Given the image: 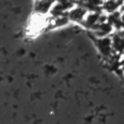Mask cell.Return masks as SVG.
<instances>
[{
  "label": "cell",
  "mask_w": 124,
  "mask_h": 124,
  "mask_svg": "<svg viewBox=\"0 0 124 124\" xmlns=\"http://www.w3.org/2000/svg\"><path fill=\"white\" fill-rule=\"evenodd\" d=\"M97 47H98L99 51L101 52V54L105 57L110 58L111 54H113L111 38H108V37H100V38H98L97 39Z\"/></svg>",
  "instance_id": "6da1fadb"
},
{
  "label": "cell",
  "mask_w": 124,
  "mask_h": 124,
  "mask_svg": "<svg viewBox=\"0 0 124 124\" xmlns=\"http://www.w3.org/2000/svg\"><path fill=\"white\" fill-rule=\"evenodd\" d=\"M123 6V2L122 1H107L103 3L102 9H103V12L108 13V14H112V13L116 12L119 9H121V7Z\"/></svg>",
  "instance_id": "7a4b0ae2"
},
{
  "label": "cell",
  "mask_w": 124,
  "mask_h": 124,
  "mask_svg": "<svg viewBox=\"0 0 124 124\" xmlns=\"http://www.w3.org/2000/svg\"><path fill=\"white\" fill-rule=\"evenodd\" d=\"M123 71H124V64H123Z\"/></svg>",
  "instance_id": "3957f363"
}]
</instances>
